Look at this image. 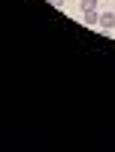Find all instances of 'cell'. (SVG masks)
<instances>
[{
	"instance_id": "1",
	"label": "cell",
	"mask_w": 115,
	"mask_h": 152,
	"mask_svg": "<svg viewBox=\"0 0 115 152\" xmlns=\"http://www.w3.org/2000/svg\"><path fill=\"white\" fill-rule=\"evenodd\" d=\"M100 28H103V31H112L115 28V12H100Z\"/></svg>"
},
{
	"instance_id": "2",
	"label": "cell",
	"mask_w": 115,
	"mask_h": 152,
	"mask_svg": "<svg viewBox=\"0 0 115 152\" xmlns=\"http://www.w3.org/2000/svg\"><path fill=\"white\" fill-rule=\"evenodd\" d=\"M82 21L85 24H97L100 21V12H82Z\"/></svg>"
},
{
	"instance_id": "3",
	"label": "cell",
	"mask_w": 115,
	"mask_h": 152,
	"mask_svg": "<svg viewBox=\"0 0 115 152\" xmlns=\"http://www.w3.org/2000/svg\"><path fill=\"white\" fill-rule=\"evenodd\" d=\"M82 12H97V0H82Z\"/></svg>"
},
{
	"instance_id": "4",
	"label": "cell",
	"mask_w": 115,
	"mask_h": 152,
	"mask_svg": "<svg viewBox=\"0 0 115 152\" xmlns=\"http://www.w3.org/2000/svg\"><path fill=\"white\" fill-rule=\"evenodd\" d=\"M48 3H52V6H58V9H61V6H64V0H48Z\"/></svg>"
}]
</instances>
